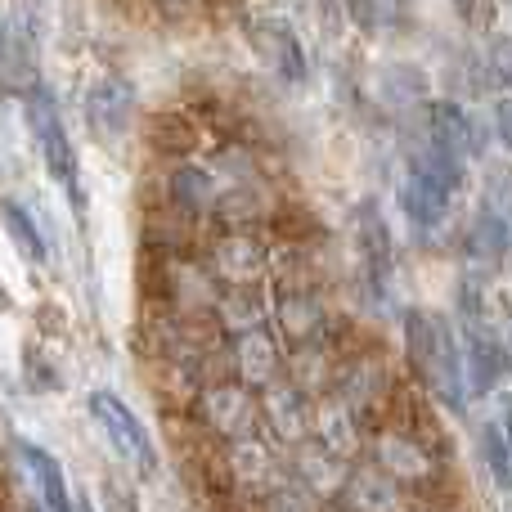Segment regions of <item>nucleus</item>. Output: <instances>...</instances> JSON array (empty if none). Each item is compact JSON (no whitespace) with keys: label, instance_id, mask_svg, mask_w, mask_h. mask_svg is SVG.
Segmentation results:
<instances>
[{"label":"nucleus","instance_id":"nucleus-1","mask_svg":"<svg viewBox=\"0 0 512 512\" xmlns=\"http://www.w3.org/2000/svg\"><path fill=\"white\" fill-rule=\"evenodd\" d=\"M405 355L414 364V378L427 396H436L445 409H468V373H463V337L450 315L441 310H405L400 319Z\"/></svg>","mask_w":512,"mask_h":512},{"label":"nucleus","instance_id":"nucleus-2","mask_svg":"<svg viewBox=\"0 0 512 512\" xmlns=\"http://www.w3.org/2000/svg\"><path fill=\"white\" fill-rule=\"evenodd\" d=\"M23 113H27V126H32V135H36V149H41L50 180H59V185L68 189L77 221H86V194H81V176H77V153H72V140H68V131H63L59 99L50 95V86L36 81V86L23 95Z\"/></svg>","mask_w":512,"mask_h":512},{"label":"nucleus","instance_id":"nucleus-3","mask_svg":"<svg viewBox=\"0 0 512 512\" xmlns=\"http://www.w3.org/2000/svg\"><path fill=\"white\" fill-rule=\"evenodd\" d=\"M189 414L207 436H216L221 445H234L256 436V427H261V396L252 387H243L239 378H212L194 396Z\"/></svg>","mask_w":512,"mask_h":512},{"label":"nucleus","instance_id":"nucleus-4","mask_svg":"<svg viewBox=\"0 0 512 512\" xmlns=\"http://www.w3.org/2000/svg\"><path fill=\"white\" fill-rule=\"evenodd\" d=\"M333 396H342L355 409L364 427L369 423H387L391 405H396V378H391L387 355L378 351H355L337 364V382Z\"/></svg>","mask_w":512,"mask_h":512},{"label":"nucleus","instance_id":"nucleus-5","mask_svg":"<svg viewBox=\"0 0 512 512\" xmlns=\"http://www.w3.org/2000/svg\"><path fill=\"white\" fill-rule=\"evenodd\" d=\"M274 248L256 230H225L207 248V274L221 288H265Z\"/></svg>","mask_w":512,"mask_h":512},{"label":"nucleus","instance_id":"nucleus-6","mask_svg":"<svg viewBox=\"0 0 512 512\" xmlns=\"http://www.w3.org/2000/svg\"><path fill=\"white\" fill-rule=\"evenodd\" d=\"M270 324L274 337L292 351H310V346H328V310L310 283H283L270 301Z\"/></svg>","mask_w":512,"mask_h":512},{"label":"nucleus","instance_id":"nucleus-7","mask_svg":"<svg viewBox=\"0 0 512 512\" xmlns=\"http://www.w3.org/2000/svg\"><path fill=\"white\" fill-rule=\"evenodd\" d=\"M90 414H95V423L104 427V436L113 441V450L122 454L126 463H135L144 477L158 472V445H153L149 427L131 414L126 400H117L113 391H90Z\"/></svg>","mask_w":512,"mask_h":512},{"label":"nucleus","instance_id":"nucleus-8","mask_svg":"<svg viewBox=\"0 0 512 512\" xmlns=\"http://www.w3.org/2000/svg\"><path fill=\"white\" fill-rule=\"evenodd\" d=\"M221 486L234 490V495H243L248 504L252 499L261 504L274 486H283L279 481V454H274L265 441H256V436L225 445L221 450Z\"/></svg>","mask_w":512,"mask_h":512},{"label":"nucleus","instance_id":"nucleus-9","mask_svg":"<svg viewBox=\"0 0 512 512\" xmlns=\"http://www.w3.org/2000/svg\"><path fill=\"white\" fill-rule=\"evenodd\" d=\"M351 230H355V252H360V265H364V283L382 297L391 283V265H396V243H391V225L382 216L378 198H360L355 203Z\"/></svg>","mask_w":512,"mask_h":512},{"label":"nucleus","instance_id":"nucleus-10","mask_svg":"<svg viewBox=\"0 0 512 512\" xmlns=\"http://www.w3.org/2000/svg\"><path fill=\"white\" fill-rule=\"evenodd\" d=\"M230 364H234V378H239L243 387H252L256 396L279 387V382H288V346L274 337V328H256V333L234 337Z\"/></svg>","mask_w":512,"mask_h":512},{"label":"nucleus","instance_id":"nucleus-11","mask_svg":"<svg viewBox=\"0 0 512 512\" xmlns=\"http://www.w3.org/2000/svg\"><path fill=\"white\" fill-rule=\"evenodd\" d=\"M131 113H135V86L126 77H117V72L99 77L86 90V126L104 149H117L131 135Z\"/></svg>","mask_w":512,"mask_h":512},{"label":"nucleus","instance_id":"nucleus-12","mask_svg":"<svg viewBox=\"0 0 512 512\" xmlns=\"http://www.w3.org/2000/svg\"><path fill=\"white\" fill-rule=\"evenodd\" d=\"M490 135L495 131H486V126L463 104H454V99H432V104H427V144H432V149L472 162V158H486Z\"/></svg>","mask_w":512,"mask_h":512},{"label":"nucleus","instance_id":"nucleus-13","mask_svg":"<svg viewBox=\"0 0 512 512\" xmlns=\"http://www.w3.org/2000/svg\"><path fill=\"white\" fill-rule=\"evenodd\" d=\"M261 427L274 436V445L301 450L315 432V400L292 382H279V387L261 391Z\"/></svg>","mask_w":512,"mask_h":512},{"label":"nucleus","instance_id":"nucleus-14","mask_svg":"<svg viewBox=\"0 0 512 512\" xmlns=\"http://www.w3.org/2000/svg\"><path fill=\"white\" fill-rule=\"evenodd\" d=\"M463 337V373H468V396H495L512 373V355L508 346L495 337V328H459Z\"/></svg>","mask_w":512,"mask_h":512},{"label":"nucleus","instance_id":"nucleus-15","mask_svg":"<svg viewBox=\"0 0 512 512\" xmlns=\"http://www.w3.org/2000/svg\"><path fill=\"white\" fill-rule=\"evenodd\" d=\"M310 441L324 445L328 454H337V459L355 463L364 454V445H369V427L355 418V409L346 405L342 396H319L315 400V432H310Z\"/></svg>","mask_w":512,"mask_h":512},{"label":"nucleus","instance_id":"nucleus-16","mask_svg":"<svg viewBox=\"0 0 512 512\" xmlns=\"http://www.w3.org/2000/svg\"><path fill=\"white\" fill-rule=\"evenodd\" d=\"M351 512H423V495L396 486L387 472H378L373 463H355L342 490Z\"/></svg>","mask_w":512,"mask_h":512},{"label":"nucleus","instance_id":"nucleus-17","mask_svg":"<svg viewBox=\"0 0 512 512\" xmlns=\"http://www.w3.org/2000/svg\"><path fill=\"white\" fill-rule=\"evenodd\" d=\"M225 194V176L216 167H198V162H180L167 176V203L176 212H185L189 221L216 216V203Z\"/></svg>","mask_w":512,"mask_h":512},{"label":"nucleus","instance_id":"nucleus-18","mask_svg":"<svg viewBox=\"0 0 512 512\" xmlns=\"http://www.w3.org/2000/svg\"><path fill=\"white\" fill-rule=\"evenodd\" d=\"M355 463L337 459V454H328L324 445L306 441L301 450H292V486H301L310 499H337L346 490V477H351Z\"/></svg>","mask_w":512,"mask_h":512},{"label":"nucleus","instance_id":"nucleus-19","mask_svg":"<svg viewBox=\"0 0 512 512\" xmlns=\"http://www.w3.org/2000/svg\"><path fill=\"white\" fill-rule=\"evenodd\" d=\"M252 45L261 50V59L270 63L283 81H292V86H306L310 81V59H306V50H301L297 32H292L283 18H261V23L252 27Z\"/></svg>","mask_w":512,"mask_h":512},{"label":"nucleus","instance_id":"nucleus-20","mask_svg":"<svg viewBox=\"0 0 512 512\" xmlns=\"http://www.w3.org/2000/svg\"><path fill=\"white\" fill-rule=\"evenodd\" d=\"M396 203H400V212H405V221L414 225V230H436V225L450 216L454 189L409 167L405 180H400V189H396Z\"/></svg>","mask_w":512,"mask_h":512},{"label":"nucleus","instance_id":"nucleus-21","mask_svg":"<svg viewBox=\"0 0 512 512\" xmlns=\"http://www.w3.org/2000/svg\"><path fill=\"white\" fill-rule=\"evenodd\" d=\"M212 319H216V328L230 337L256 333V328H265V319H270V297H265V288H221L216 292Z\"/></svg>","mask_w":512,"mask_h":512},{"label":"nucleus","instance_id":"nucleus-22","mask_svg":"<svg viewBox=\"0 0 512 512\" xmlns=\"http://www.w3.org/2000/svg\"><path fill=\"white\" fill-rule=\"evenodd\" d=\"M508 252H512V221L490 203H481L468 225V256L481 270H499L508 261Z\"/></svg>","mask_w":512,"mask_h":512},{"label":"nucleus","instance_id":"nucleus-23","mask_svg":"<svg viewBox=\"0 0 512 512\" xmlns=\"http://www.w3.org/2000/svg\"><path fill=\"white\" fill-rule=\"evenodd\" d=\"M18 454H23L27 472H32L41 504L50 512H72V490H68V477H63L59 459H54L50 450H41V445H32V441H18Z\"/></svg>","mask_w":512,"mask_h":512},{"label":"nucleus","instance_id":"nucleus-24","mask_svg":"<svg viewBox=\"0 0 512 512\" xmlns=\"http://www.w3.org/2000/svg\"><path fill=\"white\" fill-rule=\"evenodd\" d=\"M149 140L158 153H167V158H189V153L203 144V131H198V122H189V117L180 113H158L149 122Z\"/></svg>","mask_w":512,"mask_h":512},{"label":"nucleus","instance_id":"nucleus-25","mask_svg":"<svg viewBox=\"0 0 512 512\" xmlns=\"http://www.w3.org/2000/svg\"><path fill=\"white\" fill-rule=\"evenodd\" d=\"M0 225H5V234L18 248V256H27L32 265H41L45 256H50V248H45V239H41V225L32 221V212H27L23 203L5 198V203H0Z\"/></svg>","mask_w":512,"mask_h":512},{"label":"nucleus","instance_id":"nucleus-26","mask_svg":"<svg viewBox=\"0 0 512 512\" xmlns=\"http://www.w3.org/2000/svg\"><path fill=\"white\" fill-rule=\"evenodd\" d=\"M477 454H481V468L490 472V481H495L499 495H512V450H508L504 432H499L495 423L477 427Z\"/></svg>","mask_w":512,"mask_h":512},{"label":"nucleus","instance_id":"nucleus-27","mask_svg":"<svg viewBox=\"0 0 512 512\" xmlns=\"http://www.w3.org/2000/svg\"><path fill=\"white\" fill-rule=\"evenodd\" d=\"M378 90H382L387 104L405 108V104H418V99L427 95V81H423V72L418 68H387L378 77Z\"/></svg>","mask_w":512,"mask_h":512},{"label":"nucleus","instance_id":"nucleus-28","mask_svg":"<svg viewBox=\"0 0 512 512\" xmlns=\"http://www.w3.org/2000/svg\"><path fill=\"white\" fill-rule=\"evenodd\" d=\"M346 14L364 36H378L387 23H396L400 0H346Z\"/></svg>","mask_w":512,"mask_h":512},{"label":"nucleus","instance_id":"nucleus-29","mask_svg":"<svg viewBox=\"0 0 512 512\" xmlns=\"http://www.w3.org/2000/svg\"><path fill=\"white\" fill-rule=\"evenodd\" d=\"M23 382L32 391H59L63 373H59V364H50V355L41 346H23Z\"/></svg>","mask_w":512,"mask_h":512},{"label":"nucleus","instance_id":"nucleus-30","mask_svg":"<svg viewBox=\"0 0 512 512\" xmlns=\"http://www.w3.org/2000/svg\"><path fill=\"white\" fill-rule=\"evenodd\" d=\"M256 512H319V499H310L301 486L283 481V486H274L270 495L256 504Z\"/></svg>","mask_w":512,"mask_h":512},{"label":"nucleus","instance_id":"nucleus-31","mask_svg":"<svg viewBox=\"0 0 512 512\" xmlns=\"http://www.w3.org/2000/svg\"><path fill=\"white\" fill-rule=\"evenodd\" d=\"M486 203L495 212H504L512 221V167L504 162H490V176H486Z\"/></svg>","mask_w":512,"mask_h":512},{"label":"nucleus","instance_id":"nucleus-32","mask_svg":"<svg viewBox=\"0 0 512 512\" xmlns=\"http://www.w3.org/2000/svg\"><path fill=\"white\" fill-rule=\"evenodd\" d=\"M486 72L495 86L512 90V36H495V41L486 45Z\"/></svg>","mask_w":512,"mask_h":512},{"label":"nucleus","instance_id":"nucleus-33","mask_svg":"<svg viewBox=\"0 0 512 512\" xmlns=\"http://www.w3.org/2000/svg\"><path fill=\"white\" fill-rule=\"evenodd\" d=\"M454 9H459V18L472 27V32H486V27L499 18V0H454Z\"/></svg>","mask_w":512,"mask_h":512},{"label":"nucleus","instance_id":"nucleus-34","mask_svg":"<svg viewBox=\"0 0 512 512\" xmlns=\"http://www.w3.org/2000/svg\"><path fill=\"white\" fill-rule=\"evenodd\" d=\"M495 140L512 153V95H504V99L495 104Z\"/></svg>","mask_w":512,"mask_h":512},{"label":"nucleus","instance_id":"nucleus-35","mask_svg":"<svg viewBox=\"0 0 512 512\" xmlns=\"http://www.w3.org/2000/svg\"><path fill=\"white\" fill-rule=\"evenodd\" d=\"M495 427L504 432V441H508V450H512V396H499V418H495Z\"/></svg>","mask_w":512,"mask_h":512},{"label":"nucleus","instance_id":"nucleus-36","mask_svg":"<svg viewBox=\"0 0 512 512\" xmlns=\"http://www.w3.org/2000/svg\"><path fill=\"white\" fill-rule=\"evenodd\" d=\"M153 5L167 9V14H194V9L203 5V0H153Z\"/></svg>","mask_w":512,"mask_h":512},{"label":"nucleus","instance_id":"nucleus-37","mask_svg":"<svg viewBox=\"0 0 512 512\" xmlns=\"http://www.w3.org/2000/svg\"><path fill=\"white\" fill-rule=\"evenodd\" d=\"M9 310H14V297H9L5 283H0V315H9Z\"/></svg>","mask_w":512,"mask_h":512},{"label":"nucleus","instance_id":"nucleus-38","mask_svg":"<svg viewBox=\"0 0 512 512\" xmlns=\"http://www.w3.org/2000/svg\"><path fill=\"white\" fill-rule=\"evenodd\" d=\"M0 54H5V27H0Z\"/></svg>","mask_w":512,"mask_h":512},{"label":"nucleus","instance_id":"nucleus-39","mask_svg":"<svg viewBox=\"0 0 512 512\" xmlns=\"http://www.w3.org/2000/svg\"><path fill=\"white\" fill-rule=\"evenodd\" d=\"M508 355H512V328H508Z\"/></svg>","mask_w":512,"mask_h":512},{"label":"nucleus","instance_id":"nucleus-40","mask_svg":"<svg viewBox=\"0 0 512 512\" xmlns=\"http://www.w3.org/2000/svg\"><path fill=\"white\" fill-rule=\"evenodd\" d=\"M508 512H512V504H508Z\"/></svg>","mask_w":512,"mask_h":512}]
</instances>
